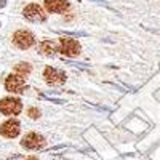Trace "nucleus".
Wrapping results in <instances>:
<instances>
[{"label":"nucleus","instance_id":"0eeeda50","mask_svg":"<svg viewBox=\"0 0 160 160\" xmlns=\"http://www.w3.org/2000/svg\"><path fill=\"white\" fill-rule=\"evenodd\" d=\"M43 77H45L47 82L51 83V85H61V83L66 82V74L62 71H58L55 68H51V66H48V68L45 69Z\"/></svg>","mask_w":160,"mask_h":160},{"label":"nucleus","instance_id":"ddd939ff","mask_svg":"<svg viewBox=\"0 0 160 160\" xmlns=\"http://www.w3.org/2000/svg\"><path fill=\"white\" fill-rule=\"evenodd\" d=\"M24 160H38V158H37L35 155H31V157H26Z\"/></svg>","mask_w":160,"mask_h":160},{"label":"nucleus","instance_id":"7ed1b4c3","mask_svg":"<svg viewBox=\"0 0 160 160\" xmlns=\"http://www.w3.org/2000/svg\"><path fill=\"white\" fill-rule=\"evenodd\" d=\"M22 13H24V16L28 18L29 21H32V22H43L47 19V15L43 13L42 7H38L37 3L28 5V7L22 10Z\"/></svg>","mask_w":160,"mask_h":160},{"label":"nucleus","instance_id":"1a4fd4ad","mask_svg":"<svg viewBox=\"0 0 160 160\" xmlns=\"http://www.w3.org/2000/svg\"><path fill=\"white\" fill-rule=\"evenodd\" d=\"M45 8L50 13H64L69 8L68 0H45Z\"/></svg>","mask_w":160,"mask_h":160},{"label":"nucleus","instance_id":"39448f33","mask_svg":"<svg viewBox=\"0 0 160 160\" xmlns=\"http://www.w3.org/2000/svg\"><path fill=\"white\" fill-rule=\"evenodd\" d=\"M59 51L62 53L64 56H77L80 53V45L75 42L74 38L62 37L61 38V48H59Z\"/></svg>","mask_w":160,"mask_h":160},{"label":"nucleus","instance_id":"6e6552de","mask_svg":"<svg viewBox=\"0 0 160 160\" xmlns=\"http://www.w3.org/2000/svg\"><path fill=\"white\" fill-rule=\"evenodd\" d=\"M19 133V122L15 118H10L0 125V135L5 138H15Z\"/></svg>","mask_w":160,"mask_h":160},{"label":"nucleus","instance_id":"423d86ee","mask_svg":"<svg viewBox=\"0 0 160 160\" xmlns=\"http://www.w3.org/2000/svg\"><path fill=\"white\" fill-rule=\"evenodd\" d=\"M13 40H15L16 47H19L21 50H26V48L32 47L34 42H35L34 35L29 31H18L15 35H13Z\"/></svg>","mask_w":160,"mask_h":160},{"label":"nucleus","instance_id":"f257e3e1","mask_svg":"<svg viewBox=\"0 0 160 160\" xmlns=\"http://www.w3.org/2000/svg\"><path fill=\"white\" fill-rule=\"evenodd\" d=\"M22 109V104L18 98H3L0 101V112L5 115H18Z\"/></svg>","mask_w":160,"mask_h":160},{"label":"nucleus","instance_id":"9d476101","mask_svg":"<svg viewBox=\"0 0 160 160\" xmlns=\"http://www.w3.org/2000/svg\"><path fill=\"white\" fill-rule=\"evenodd\" d=\"M38 50L42 55L45 56H51V55H55V51H56V45L53 40H43V42H40L38 45Z\"/></svg>","mask_w":160,"mask_h":160},{"label":"nucleus","instance_id":"f03ea898","mask_svg":"<svg viewBox=\"0 0 160 160\" xmlns=\"http://www.w3.org/2000/svg\"><path fill=\"white\" fill-rule=\"evenodd\" d=\"M22 148L26 149H31V151H37V149H42L45 146V138L42 135H38V133H29V135H26L21 141Z\"/></svg>","mask_w":160,"mask_h":160},{"label":"nucleus","instance_id":"9b49d317","mask_svg":"<svg viewBox=\"0 0 160 160\" xmlns=\"http://www.w3.org/2000/svg\"><path fill=\"white\" fill-rule=\"evenodd\" d=\"M15 71H16L19 75L26 77L28 74H31L32 68H31V64H28V62H19V64H16V66H15Z\"/></svg>","mask_w":160,"mask_h":160},{"label":"nucleus","instance_id":"f8f14e48","mask_svg":"<svg viewBox=\"0 0 160 160\" xmlns=\"http://www.w3.org/2000/svg\"><path fill=\"white\" fill-rule=\"evenodd\" d=\"M28 114H29L31 118H38V117H40V111H38L37 108H31V109L28 111Z\"/></svg>","mask_w":160,"mask_h":160},{"label":"nucleus","instance_id":"4468645a","mask_svg":"<svg viewBox=\"0 0 160 160\" xmlns=\"http://www.w3.org/2000/svg\"><path fill=\"white\" fill-rule=\"evenodd\" d=\"M7 5V0H0V8H3Z\"/></svg>","mask_w":160,"mask_h":160},{"label":"nucleus","instance_id":"20e7f679","mask_svg":"<svg viewBox=\"0 0 160 160\" xmlns=\"http://www.w3.org/2000/svg\"><path fill=\"white\" fill-rule=\"evenodd\" d=\"M5 88L10 93H22L24 91V77L19 74H11L5 80Z\"/></svg>","mask_w":160,"mask_h":160}]
</instances>
